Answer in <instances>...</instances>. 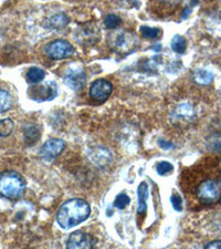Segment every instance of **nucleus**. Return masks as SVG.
Returning a JSON list of instances; mask_svg holds the SVG:
<instances>
[{"instance_id":"obj_1","label":"nucleus","mask_w":221,"mask_h":249,"mask_svg":"<svg viewBox=\"0 0 221 249\" xmlns=\"http://www.w3.org/2000/svg\"><path fill=\"white\" fill-rule=\"evenodd\" d=\"M91 207L81 198H73L64 203L57 214V223L63 230H71L90 217Z\"/></svg>"},{"instance_id":"obj_2","label":"nucleus","mask_w":221,"mask_h":249,"mask_svg":"<svg viewBox=\"0 0 221 249\" xmlns=\"http://www.w3.org/2000/svg\"><path fill=\"white\" fill-rule=\"evenodd\" d=\"M26 188V180L18 172L8 170L0 173V196L18 199L25 194Z\"/></svg>"},{"instance_id":"obj_3","label":"nucleus","mask_w":221,"mask_h":249,"mask_svg":"<svg viewBox=\"0 0 221 249\" xmlns=\"http://www.w3.org/2000/svg\"><path fill=\"white\" fill-rule=\"evenodd\" d=\"M197 197L204 204H215L221 199V184L214 179L204 180L197 187Z\"/></svg>"},{"instance_id":"obj_4","label":"nucleus","mask_w":221,"mask_h":249,"mask_svg":"<svg viewBox=\"0 0 221 249\" xmlns=\"http://www.w3.org/2000/svg\"><path fill=\"white\" fill-rule=\"evenodd\" d=\"M111 37H113L111 41V47L113 48L116 52H119V53H131L132 51H134L136 49V47L138 45L137 36L130 31L120 32V34L115 36L113 35L111 36Z\"/></svg>"},{"instance_id":"obj_5","label":"nucleus","mask_w":221,"mask_h":249,"mask_svg":"<svg viewBox=\"0 0 221 249\" xmlns=\"http://www.w3.org/2000/svg\"><path fill=\"white\" fill-rule=\"evenodd\" d=\"M58 95V86L53 81H48L46 83H38L28 89V96L34 101L44 102L51 101Z\"/></svg>"},{"instance_id":"obj_6","label":"nucleus","mask_w":221,"mask_h":249,"mask_svg":"<svg viewBox=\"0 0 221 249\" xmlns=\"http://www.w3.org/2000/svg\"><path fill=\"white\" fill-rule=\"evenodd\" d=\"M44 51H46V54L48 57L53 60L68 59L72 57L74 53L73 46L69 41L63 39H58L48 43Z\"/></svg>"},{"instance_id":"obj_7","label":"nucleus","mask_w":221,"mask_h":249,"mask_svg":"<svg viewBox=\"0 0 221 249\" xmlns=\"http://www.w3.org/2000/svg\"><path fill=\"white\" fill-rule=\"evenodd\" d=\"M66 147V142L61 139H51L47 141L43 145L40 147L39 155L44 162L51 163L62 153Z\"/></svg>"},{"instance_id":"obj_8","label":"nucleus","mask_w":221,"mask_h":249,"mask_svg":"<svg viewBox=\"0 0 221 249\" xmlns=\"http://www.w3.org/2000/svg\"><path fill=\"white\" fill-rule=\"evenodd\" d=\"M94 237L81 231H74L69 236L67 240V249H94L95 248Z\"/></svg>"},{"instance_id":"obj_9","label":"nucleus","mask_w":221,"mask_h":249,"mask_svg":"<svg viewBox=\"0 0 221 249\" xmlns=\"http://www.w3.org/2000/svg\"><path fill=\"white\" fill-rule=\"evenodd\" d=\"M113 92V86L105 79H99L91 84L90 96L96 102H104Z\"/></svg>"},{"instance_id":"obj_10","label":"nucleus","mask_w":221,"mask_h":249,"mask_svg":"<svg viewBox=\"0 0 221 249\" xmlns=\"http://www.w3.org/2000/svg\"><path fill=\"white\" fill-rule=\"evenodd\" d=\"M88 159L98 167H106L112 163V154L108 148L95 146L88 152Z\"/></svg>"},{"instance_id":"obj_11","label":"nucleus","mask_w":221,"mask_h":249,"mask_svg":"<svg viewBox=\"0 0 221 249\" xmlns=\"http://www.w3.org/2000/svg\"><path fill=\"white\" fill-rule=\"evenodd\" d=\"M64 82L73 91H80L85 87L86 77L82 70H70L64 75Z\"/></svg>"},{"instance_id":"obj_12","label":"nucleus","mask_w":221,"mask_h":249,"mask_svg":"<svg viewBox=\"0 0 221 249\" xmlns=\"http://www.w3.org/2000/svg\"><path fill=\"white\" fill-rule=\"evenodd\" d=\"M195 111L189 103H182L175 107L171 113V121L175 124H179L183 121H188L194 119Z\"/></svg>"},{"instance_id":"obj_13","label":"nucleus","mask_w":221,"mask_h":249,"mask_svg":"<svg viewBox=\"0 0 221 249\" xmlns=\"http://www.w3.org/2000/svg\"><path fill=\"white\" fill-rule=\"evenodd\" d=\"M138 195V214H144L147 210V199H148V185L147 183L142 182L137 187Z\"/></svg>"},{"instance_id":"obj_14","label":"nucleus","mask_w":221,"mask_h":249,"mask_svg":"<svg viewBox=\"0 0 221 249\" xmlns=\"http://www.w3.org/2000/svg\"><path fill=\"white\" fill-rule=\"evenodd\" d=\"M70 19L66 14H55L48 19V25L51 28V29L55 30H61L63 28H66L69 25Z\"/></svg>"},{"instance_id":"obj_15","label":"nucleus","mask_w":221,"mask_h":249,"mask_svg":"<svg viewBox=\"0 0 221 249\" xmlns=\"http://www.w3.org/2000/svg\"><path fill=\"white\" fill-rule=\"evenodd\" d=\"M192 80L200 86H207L214 80V73L206 69H197L192 73Z\"/></svg>"},{"instance_id":"obj_16","label":"nucleus","mask_w":221,"mask_h":249,"mask_svg":"<svg viewBox=\"0 0 221 249\" xmlns=\"http://www.w3.org/2000/svg\"><path fill=\"white\" fill-rule=\"evenodd\" d=\"M23 135H25L26 142L32 145L40 139V131L34 124H29L23 127Z\"/></svg>"},{"instance_id":"obj_17","label":"nucleus","mask_w":221,"mask_h":249,"mask_svg":"<svg viewBox=\"0 0 221 249\" xmlns=\"http://www.w3.org/2000/svg\"><path fill=\"white\" fill-rule=\"evenodd\" d=\"M27 81L31 84L41 83L42 80L46 78V72L37 67H32L27 72Z\"/></svg>"},{"instance_id":"obj_18","label":"nucleus","mask_w":221,"mask_h":249,"mask_svg":"<svg viewBox=\"0 0 221 249\" xmlns=\"http://www.w3.org/2000/svg\"><path fill=\"white\" fill-rule=\"evenodd\" d=\"M14 106L13 96L5 90L0 89V114L9 111Z\"/></svg>"},{"instance_id":"obj_19","label":"nucleus","mask_w":221,"mask_h":249,"mask_svg":"<svg viewBox=\"0 0 221 249\" xmlns=\"http://www.w3.org/2000/svg\"><path fill=\"white\" fill-rule=\"evenodd\" d=\"M80 35H78V38L80 37L82 39V42L86 41L87 42H91L92 43V38H99V31L96 30V28H92V27H84L83 28H80Z\"/></svg>"},{"instance_id":"obj_20","label":"nucleus","mask_w":221,"mask_h":249,"mask_svg":"<svg viewBox=\"0 0 221 249\" xmlns=\"http://www.w3.org/2000/svg\"><path fill=\"white\" fill-rule=\"evenodd\" d=\"M171 49L174 50L176 53L182 54L187 49V41L183 36L176 35L174 38L171 39Z\"/></svg>"},{"instance_id":"obj_21","label":"nucleus","mask_w":221,"mask_h":249,"mask_svg":"<svg viewBox=\"0 0 221 249\" xmlns=\"http://www.w3.org/2000/svg\"><path fill=\"white\" fill-rule=\"evenodd\" d=\"M14 121L10 119L0 120V138H6L9 136L11 132L14 131Z\"/></svg>"},{"instance_id":"obj_22","label":"nucleus","mask_w":221,"mask_h":249,"mask_svg":"<svg viewBox=\"0 0 221 249\" xmlns=\"http://www.w3.org/2000/svg\"><path fill=\"white\" fill-rule=\"evenodd\" d=\"M140 34L144 38L146 39H156L158 38L160 34H162V30L159 28H152L147 26H142L140 27Z\"/></svg>"},{"instance_id":"obj_23","label":"nucleus","mask_w":221,"mask_h":249,"mask_svg":"<svg viewBox=\"0 0 221 249\" xmlns=\"http://www.w3.org/2000/svg\"><path fill=\"white\" fill-rule=\"evenodd\" d=\"M104 25L107 28V29H116L120 25H122V19H120L119 16L116 15H108L106 16L105 20H104Z\"/></svg>"},{"instance_id":"obj_24","label":"nucleus","mask_w":221,"mask_h":249,"mask_svg":"<svg viewBox=\"0 0 221 249\" xmlns=\"http://www.w3.org/2000/svg\"><path fill=\"white\" fill-rule=\"evenodd\" d=\"M156 171H157L158 175L165 176V175L171 174L172 171H174V166H172V164H170V162L162 160V162H158L156 164Z\"/></svg>"},{"instance_id":"obj_25","label":"nucleus","mask_w":221,"mask_h":249,"mask_svg":"<svg viewBox=\"0 0 221 249\" xmlns=\"http://www.w3.org/2000/svg\"><path fill=\"white\" fill-rule=\"evenodd\" d=\"M131 203V198L128 197V195L125 194V193H120L114 200V206L118 208V210H124L126 208L128 204Z\"/></svg>"},{"instance_id":"obj_26","label":"nucleus","mask_w":221,"mask_h":249,"mask_svg":"<svg viewBox=\"0 0 221 249\" xmlns=\"http://www.w3.org/2000/svg\"><path fill=\"white\" fill-rule=\"evenodd\" d=\"M170 202H171V205H172V207H174L175 211L180 212L183 210V199L179 195H177V194L171 195Z\"/></svg>"},{"instance_id":"obj_27","label":"nucleus","mask_w":221,"mask_h":249,"mask_svg":"<svg viewBox=\"0 0 221 249\" xmlns=\"http://www.w3.org/2000/svg\"><path fill=\"white\" fill-rule=\"evenodd\" d=\"M204 249H221V240H212L208 243Z\"/></svg>"},{"instance_id":"obj_28","label":"nucleus","mask_w":221,"mask_h":249,"mask_svg":"<svg viewBox=\"0 0 221 249\" xmlns=\"http://www.w3.org/2000/svg\"><path fill=\"white\" fill-rule=\"evenodd\" d=\"M158 144L162 148H171L172 147V144L170 142H167V141H165V140H159Z\"/></svg>"},{"instance_id":"obj_29","label":"nucleus","mask_w":221,"mask_h":249,"mask_svg":"<svg viewBox=\"0 0 221 249\" xmlns=\"http://www.w3.org/2000/svg\"><path fill=\"white\" fill-rule=\"evenodd\" d=\"M160 49H162V46H160V45H156V47L154 48L155 51H159Z\"/></svg>"},{"instance_id":"obj_30","label":"nucleus","mask_w":221,"mask_h":249,"mask_svg":"<svg viewBox=\"0 0 221 249\" xmlns=\"http://www.w3.org/2000/svg\"><path fill=\"white\" fill-rule=\"evenodd\" d=\"M219 183L221 184V176H220V179H219Z\"/></svg>"}]
</instances>
